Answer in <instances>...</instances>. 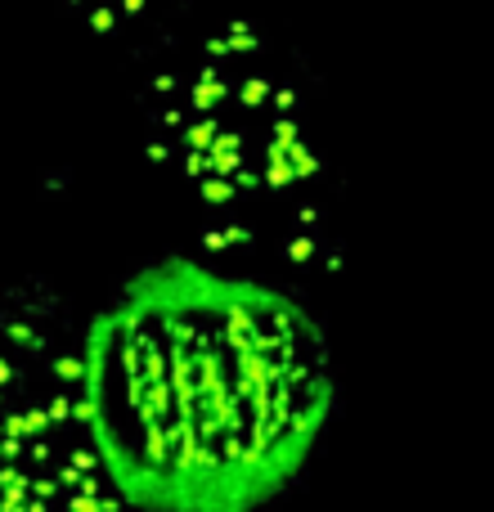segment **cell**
Masks as SVG:
<instances>
[{"label":"cell","mask_w":494,"mask_h":512,"mask_svg":"<svg viewBox=\"0 0 494 512\" xmlns=\"http://www.w3.org/2000/svg\"><path fill=\"white\" fill-rule=\"evenodd\" d=\"M81 396L126 512H261L337 400L319 315L270 274L162 252L81 315Z\"/></svg>","instance_id":"cell-1"},{"label":"cell","mask_w":494,"mask_h":512,"mask_svg":"<svg viewBox=\"0 0 494 512\" xmlns=\"http://www.w3.org/2000/svg\"><path fill=\"white\" fill-rule=\"evenodd\" d=\"M140 140L189 239L239 270L328 274L342 256L337 185L292 54L252 18L158 36L140 72Z\"/></svg>","instance_id":"cell-2"},{"label":"cell","mask_w":494,"mask_h":512,"mask_svg":"<svg viewBox=\"0 0 494 512\" xmlns=\"http://www.w3.org/2000/svg\"><path fill=\"white\" fill-rule=\"evenodd\" d=\"M77 333L50 283L0 288V512H126L90 436Z\"/></svg>","instance_id":"cell-3"}]
</instances>
